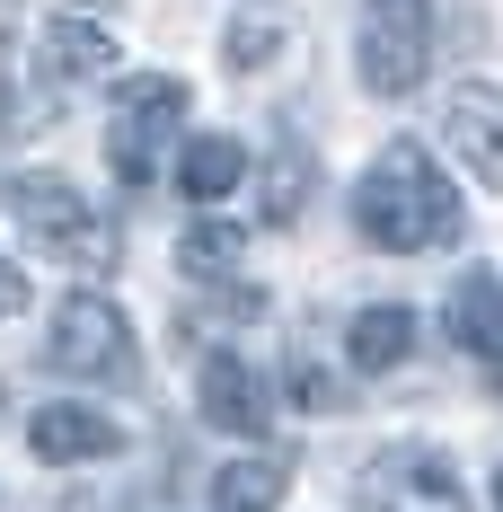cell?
<instances>
[{
    "mask_svg": "<svg viewBox=\"0 0 503 512\" xmlns=\"http://www.w3.org/2000/svg\"><path fill=\"white\" fill-rule=\"evenodd\" d=\"M353 230L389 256H424V248H451L459 230H468V204H459L451 177L433 168V151L389 142L362 168V186H353Z\"/></svg>",
    "mask_w": 503,
    "mask_h": 512,
    "instance_id": "obj_1",
    "label": "cell"
},
{
    "mask_svg": "<svg viewBox=\"0 0 503 512\" xmlns=\"http://www.w3.org/2000/svg\"><path fill=\"white\" fill-rule=\"evenodd\" d=\"M177 142H186V80H168V71L124 80L115 89V124H106V168L124 186H151L159 159H177Z\"/></svg>",
    "mask_w": 503,
    "mask_h": 512,
    "instance_id": "obj_2",
    "label": "cell"
},
{
    "mask_svg": "<svg viewBox=\"0 0 503 512\" xmlns=\"http://www.w3.org/2000/svg\"><path fill=\"white\" fill-rule=\"evenodd\" d=\"M9 221L27 230V248L53 256V265H115V239H106L98 204L71 186V177H9Z\"/></svg>",
    "mask_w": 503,
    "mask_h": 512,
    "instance_id": "obj_3",
    "label": "cell"
},
{
    "mask_svg": "<svg viewBox=\"0 0 503 512\" xmlns=\"http://www.w3.org/2000/svg\"><path fill=\"white\" fill-rule=\"evenodd\" d=\"M353 71L371 98H406L433 71V0H362L353 27Z\"/></svg>",
    "mask_w": 503,
    "mask_h": 512,
    "instance_id": "obj_4",
    "label": "cell"
},
{
    "mask_svg": "<svg viewBox=\"0 0 503 512\" xmlns=\"http://www.w3.org/2000/svg\"><path fill=\"white\" fill-rule=\"evenodd\" d=\"M45 362L71 371V380H133V318L106 301V292H71L53 309V336H45Z\"/></svg>",
    "mask_w": 503,
    "mask_h": 512,
    "instance_id": "obj_5",
    "label": "cell"
},
{
    "mask_svg": "<svg viewBox=\"0 0 503 512\" xmlns=\"http://www.w3.org/2000/svg\"><path fill=\"white\" fill-rule=\"evenodd\" d=\"M362 512H477V504L433 442H398L362 468Z\"/></svg>",
    "mask_w": 503,
    "mask_h": 512,
    "instance_id": "obj_6",
    "label": "cell"
},
{
    "mask_svg": "<svg viewBox=\"0 0 503 512\" xmlns=\"http://www.w3.org/2000/svg\"><path fill=\"white\" fill-rule=\"evenodd\" d=\"M195 398H203V424H212V433H239V442H256V433L274 424V380H265L248 354H203Z\"/></svg>",
    "mask_w": 503,
    "mask_h": 512,
    "instance_id": "obj_7",
    "label": "cell"
},
{
    "mask_svg": "<svg viewBox=\"0 0 503 512\" xmlns=\"http://www.w3.org/2000/svg\"><path fill=\"white\" fill-rule=\"evenodd\" d=\"M442 142H451V159H468L477 186H503V89L495 80H459L442 98Z\"/></svg>",
    "mask_w": 503,
    "mask_h": 512,
    "instance_id": "obj_8",
    "label": "cell"
},
{
    "mask_svg": "<svg viewBox=\"0 0 503 512\" xmlns=\"http://www.w3.org/2000/svg\"><path fill=\"white\" fill-rule=\"evenodd\" d=\"M27 442H36L45 468H89V460H115L124 451V424L98 415V407H80V398H45V407L27 415Z\"/></svg>",
    "mask_w": 503,
    "mask_h": 512,
    "instance_id": "obj_9",
    "label": "cell"
},
{
    "mask_svg": "<svg viewBox=\"0 0 503 512\" xmlns=\"http://www.w3.org/2000/svg\"><path fill=\"white\" fill-rule=\"evenodd\" d=\"M36 71L45 89H80V80H106L115 71V36H106L89 9H53L45 36H36Z\"/></svg>",
    "mask_w": 503,
    "mask_h": 512,
    "instance_id": "obj_10",
    "label": "cell"
},
{
    "mask_svg": "<svg viewBox=\"0 0 503 512\" xmlns=\"http://www.w3.org/2000/svg\"><path fill=\"white\" fill-rule=\"evenodd\" d=\"M406 354H415V309H398V301L353 309V327H345V362L353 371H398Z\"/></svg>",
    "mask_w": 503,
    "mask_h": 512,
    "instance_id": "obj_11",
    "label": "cell"
},
{
    "mask_svg": "<svg viewBox=\"0 0 503 512\" xmlns=\"http://www.w3.org/2000/svg\"><path fill=\"white\" fill-rule=\"evenodd\" d=\"M283 495H292V460L283 451L212 468V512H283Z\"/></svg>",
    "mask_w": 503,
    "mask_h": 512,
    "instance_id": "obj_12",
    "label": "cell"
},
{
    "mask_svg": "<svg viewBox=\"0 0 503 512\" xmlns=\"http://www.w3.org/2000/svg\"><path fill=\"white\" fill-rule=\"evenodd\" d=\"M239 177H248V151H239L230 133H195V142H177V195H186V204H221Z\"/></svg>",
    "mask_w": 503,
    "mask_h": 512,
    "instance_id": "obj_13",
    "label": "cell"
},
{
    "mask_svg": "<svg viewBox=\"0 0 503 512\" xmlns=\"http://www.w3.org/2000/svg\"><path fill=\"white\" fill-rule=\"evenodd\" d=\"M451 345L459 354H503V292L495 274H468V283H451Z\"/></svg>",
    "mask_w": 503,
    "mask_h": 512,
    "instance_id": "obj_14",
    "label": "cell"
},
{
    "mask_svg": "<svg viewBox=\"0 0 503 512\" xmlns=\"http://www.w3.org/2000/svg\"><path fill=\"white\" fill-rule=\"evenodd\" d=\"M309 177H318V168H309V151L283 133V142H274V159H265V195H256V221H265V230H292V221L309 212Z\"/></svg>",
    "mask_w": 503,
    "mask_h": 512,
    "instance_id": "obj_15",
    "label": "cell"
},
{
    "mask_svg": "<svg viewBox=\"0 0 503 512\" xmlns=\"http://www.w3.org/2000/svg\"><path fill=\"white\" fill-rule=\"evenodd\" d=\"M239 256H248V230H239V221H195V230L177 239V265H186L195 283H230Z\"/></svg>",
    "mask_w": 503,
    "mask_h": 512,
    "instance_id": "obj_16",
    "label": "cell"
},
{
    "mask_svg": "<svg viewBox=\"0 0 503 512\" xmlns=\"http://www.w3.org/2000/svg\"><path fill=\"white\" fill-rule=\"evenodd\" d=\"M45 115H53V98H18V36L0 27V133H27Z\"/></svg>",
    "mask_w": 503,
    "mask_h": 512,
    "instance_id": "obj_17",
    "label": "cell"
},
{
    "mask_svg": "<svg viewBox=\"0 0 503 512\" xmlns=\"http://www.w3.org/2000/svg\"><path fill=\"white\" fill-rule=\"evenodd\" d=\"M274 45H283V36H274L265 18H239V27L221 36V62H230V71H265V62H274Z\"/></svg>",
    "mask_w": 503,
    "mask_h": 512,
    "instance_id": "obj_18",
    "label": "cell"
},
{
    "mask_svg": "<svg viewBox=\"0 0 503 512\" xmlns=\"http://www.w3.org/2000/svg\"><path fill=\"white\" fill-rule=\"evenodd\" d=\"M292 389H301V407H309V415H336V407H353V398H345V380H327L318 362H301V371H292Z\"/></svg>",
    "mask_w": 503,
    "mask_h": 512,
    "instance_id": "obj_19",
    "label": "cell"
},
{
    "mask_svg": "<svg viewBox=\"0 0 503 512\" xmlns=\"http://www.w3.org/2000/svg\"><path fill=\"white\" fill-rule=\"evenodd\" d=\"M18 309H27V274L0 256V318H18Z\"/></svg>",
    "mask_w": 503,
    "mask_h": 512,
    "instance_id": "obj_20",
    "label": "cell"
},
{
    "mask_svg": "<svg viewBox=\"0 0 503 512\" xmlns=\"http://www.w3.org/2000/svg\"><path fill=\"white\" fill-rule=\"evenodd\" d=\"M495 504H503V468H495Z\"/></svg>",
    "mask_w": 503,
    "mask_h": 512,
    "instance_id": "obj_21",
    "label": "cell"
}]
</instances>
